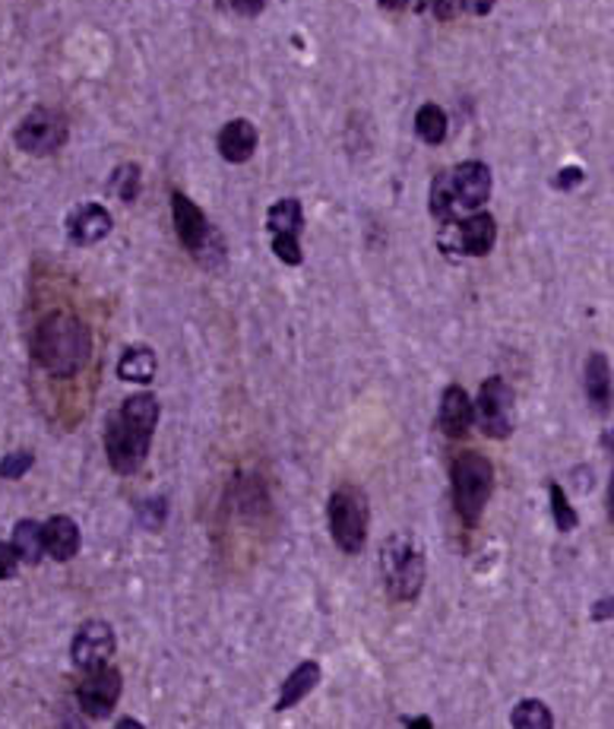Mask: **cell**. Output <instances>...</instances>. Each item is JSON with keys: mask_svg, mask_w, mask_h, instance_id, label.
<instances>
[{"mask_svg": "<svg viewBox=\"0 0 614 729\" xmlns=\"http://www.w3.org/2000/svg\"><path fill=\"white\" fill-rule=\"evenodd\" d=\"M406 729H434V724H431V717L419 714V717H406Z\"/></svg>", "mask_w": 614, "mask_h": 729, "instance_id": "obj_33", "label": "cell"}, {"mask_svg": "<svg viewBox=\"0 0 614 729\" xmlns=\"http://www.w3.org/2000/svg\"><path fill=\"white\" fill-rule=\"evenodd\" d=\"M93 356V333L67 311H55L38 321L33 333V359L55 378H73L83 371Z\"/></svg>", "mask_w": 614, "mask_h": 729, "instance_id": "obj_2", "label": "cell"}, {"mask_svg": "<svg viewBox=\"0 0 614 729\" xmlns=\"http://www.w3.org/2000/svg\"><path fill=\"white\" fill-rule=\"evenodd\" d=\"M510 724H514V729H554V717H551L545 701L522 697L510 714Z\"/></svg>", "mask_w": 614, "mask_h": 729, "instance_id": "obj_23", "label": "cell"}, {"mask_svg": "<svg viewBox=\"0 0 614 729\" xmlns=\"http://www.w3.org/2000/svg\"><path fill=\"white\" fill-rule=\"evenodd\" d=\"M497 0H459V7L469 13V16H487L494 10Z\"/></svg>", "mask_w": 614, "mask_h": 729, "instance_id": "obj_30", "label": "cell"}, {"mask_svg": "<svg viewBox=\"0 0 614 729\" xmlns=\"http://www.w3.org/2000/svg\"><path fill=\"white\" fill-rule=\"evenodd\" d=\"M475 422L485 431L487 438L504 441L514 431V391L504 378H487L479 387V399H475Z\"/></svg>", "mask_w": 614, "mask_h": 729, "instance_id": "obj_8", "label": "cell"}, {"mask_svg": "<svg viewBox=\"0 0 614 729\" xmlns=\"http://www.w3.org/2000/svg\"><path fill=\"white\" fill-rule=\"evenodd\" d=\"M609 517H612V524H614V473H612V479H609Z\"/></svg>", "mask_w": 614, "mask_h": 729, "instance_id": "obj_36", "label": "cell"}, {"mask_svg": "<svg viewBox=\"0 0 614 729\" xmlns=\"http://www.w3.org/2000/svg\"><path fill=\"white\" fill-rule=\"evenodd\" d=\"M140 188H143V171H140V166H136V163L118 166L115 178H111V191L124 200V203H133V200L140 198Z\"/></svg>", "mask_w": 614, "mask_h": 729, "instance_id": "obj_25", "label": "cell"}, {"mask_svg": "<svg viewBox=\"0 0 614 729\" xmlns=\"http://www.w3.org/2000/svg\"><path fill=\"white\" fill-rule=\"evenodd\" d=\"M447 181H450L453 206L456 210H469V213H479L491 198V168L479 159H466L459 166L447 171Z\"/></svg>", "mask_w": 614, "mask_h": 729, "instance_id": "obj_12", "label": "cell"}, {"mask_svg": "<svg viewBox=\"0 0 614 729\" xmlns=\"http://www.w3.org/2000/svg\"><path fill=\"white\" fill-rule=\"evenodd\" d=\"M326 524L333 542L346 552L358 555L368 542V527H371V504L368 495L358 486H339L329 501H326Z\"/></svg>", "mask_w": 614, "mask_h": 729, "instance_id": "obj_5", "label": "cell"}, {"mask_svg": "<svg viewBox=\"0 0 614 729\" xmlns=\"http://www.w3.org/2000/svg\"><path fill=\"white\" fill-rule=\"evenodd\" d=\"M115 229L111 213L101 203H80L70 216H67V235L73 244H98L101 238H108Z\"/></svg>", "mask_w": 614, "mask_h": 729, "instance_id": "obj_14", "label": "cell"}, {"mask_svg": "<svg viewBox=\"0 0 614 729\" xmlns=\"http://www.w3.org/2000/svg\"><path fill=\"white\" fill-rule=\"evenodd\" d=\"M20 555V562L38 564L45 555V527L35 521H20L13 527V542H10Z\"/></svg>", "mask_w": 614, "mask_h": 729, "instance_id": "obj_21", "label": "cell"}, {"mask_svg": "<svg viewBox=\"0 0 614 729\" xmlns=\"http://www.w3.org/2000/svg\"><path fill=\"white\" fill-rule=\"evenodd\" d=\"M428 7L434 10V16H437V20H453V16H456L459 0H428Z\"/></svg>", "mask_w": 614, "mask_h": 729, "instance_id": "obj_31", "label": "cell"}, {"mask_svg": "<svg viewBox=\"0 0 614 729\" xmlns=\"http://www.w3.org/2000/svg\"><path fill=\"white\" fill-rule=\"evenodd\" d=\"M115 629L101 619H89L83 622L76 634H73V644H70V660L76 669L83 672H93V669H101L108 666V660L115 657Z\"/></svg>", "mask_w": 614, "mask_h": 729, "instance_id": "obj_10", "label": "cell"}, {"mask_svg": "<svg viewBox=\"0 0 614 729\" xmlns=\"http://www.w3.org/2000/svg\"><path fill=\"white\" fill-rule=\"evenodd\" d=\"M159 426V399L153 394H133L105 426V454L115 473L133 476L149 457L153 431Z\"/></svg>", "mask_w": 614, "mask_h": 729, "instance_id": "obj_1", "label": "cell"}, {"mask_svg": "<svg viewBox=\"0 0 614 729\" xmlns=\"http://www.w3.org/2000/svg\"><path fill=\"white\" fill-rule=\"evenodd\" d=\"M475 422V403L469 399V394L459 387V384H450L444 394H441V409H437V426L447 438H466L469 429Z\"/></svg>", "mask_w": 614, "mask_h": 729, "instance_id": "obj_15", "label": "cell"}, {"mask_svg": "<svg viewBox=\"0 0 614 729\" xmlns=\"http://www.w3.org/2000/svg\"><path fill=\"white\" fill-rule=\"evenodd\" d=\"M453 507L462 524L475 527L485 514V504L494 492V466L479 451H462L450 464Z\"/></svg>", "mask_w": 614, "mask_h": 729, "instance_id": "obj_3", "label": "cell"}, {"mask_svg": "<svg viewBox=\"0 0 614 729\" xmlns=\"http://www.w3.org/2000/svg\"><path fill=\"white\" fill-rule=\"evenodd\" d=\"M121 701V672L111 666H101L86 672V679L76 689V704L86 717L101 720L115 710V704Z\"/></svg>", "mask_w": 614, "mask_h": 729, "instance_id": "obj_13", "label": "cell"}, {"mask_svg": "<svg viewBox=\"0 0 614 729\" xmlns=\"http://www.w3.org/2000/svg\"><path fill=\"white\" fill-rule=\"evenodd\" d=\"M321 685V666L314 664V660H304V664H298L289 672V679L282 682V689H279V697H276V710L282 714V710H291L294 704H301L304 697L311 695L314 689Z\"/></svg>", "mask_w": 614, "mask_h": 729, "instance_id": "obj_17", "label": "cell"}, {"mask_svg": "<svg viewBox=\"0 0 614 729\" xmlns=\"http://www.w3.org/2000/svg\"><path fill=\"white\" fill-rule=\"evenodd\" d=\"M381 571L389 599L412 602L424 587V552L409 533H393L381 549Z\"/></svg>", "mask_w": 614, "mask_h": 729, "instance_id": "obj_4", "label": "cell"}, {"mask_svg": "<svg viewBox=\"0 0 614 729\" xmlns=\"http://www.w3.org/2000/svg\"><path fill=\"white\" fill-rule=\"evenodd\" d=\"M384 10H406L409 7V0H377Z\"/></svg>", "mask_w": 614, "mask_h": 729, "instance_id": "obj_35", "label": "cell"}, {"mask_svg": "<svg viewBox=\"0 0 614 729\" xmlns=\"http://www.w3.org/2000/svg\"><path fill=\"white\" fill-rule=\"evenodd\" d=\"M67 118L55 108H33L13 131V140L29 156H55L67 143Z\"/></svg>", "mask_w": 614, "mask_h": 729, "instance_id": "obj_6", "label": "cell"}, {"mask_svg": "<svg viewBox=\"0 0 614 729\" xmlns=\"http://www.w3.org/2000/svg\"><path fill=\"white\" fill-rule=\"evenodd\" d=\"M16 567H20V555H16V549H13L10 542H3V539H0V581H10V577L16 574Z\"/></svg>", "mask_w": 614, "mask_h": 729, "instance_id": "obj_28", "label": "cell"}, {"mask_svg": "<svg viewBox=\"0 0 614 729\" xmlns=\"http://www.w3.org/2000/svg\"><path fill=\"white\" fill-rule=\"evenodd\" d=\"M266 229L273 235V254H276L282 264L298 266L304 261V251H301V232H304L301 200H276V203L266 210Z\"/></svg>", "mask_w": 614, "mask_h": 729, "instance_id": "obj_7", "label": "cell"}, {"mask_svg": "<svg viewBox=\"0 0 614 729\" xmlns=\"http://www.w3.org/2000/svg\"><path fill=\"white\" fill-rule=\"evenodd\" d=\"M257 128L248 121V118H234V121H228L226 128L219 131V156L231 163V166H244V163H251L254 159V153H257Z\"/></svg>", "mask_w": 614, "mask_h": 729, "instance_id": "obj_16", "label": "cell"}, {"mask_svg": "<svg viewBox=\"0 0 614 729\" xmlns=\"http://www.w3.org/2000/svg\"><path fill=\"white\" fill-rule=\"evenodd\" d=\"M228 7H231L238 16H257V13H263L266 0H228Z\"/></svg>", "mask_w": 614, "mask_h": 729, "instance_id": "obj_29", "label": "cell"}, {"mask_svg": "<svg viewBox=\"0 0 614 729\" xmlns=\"http://www.w3.org/2000/svg\"><path fill=\"white\" fill-rule=\"evenodd\" d=\"M80 542H83L80 539V527L64 514H58V517H51L45 524V552L55 562H70L80 552Z\"/></svg>", "mask_w": 614, "mask_h": 729, "instance_id": "obj_19", "label": "cell"}, {"mask_svg": "<svg viewBox=\"0 0 614 729\" xmlns=\"http://www.w3.org/2000/svg\"><path fill=\"white\" fill-rule=\"evenodd\" d=\"M35 457L29 451H13V454H7L3 461H0V476L3 479H23L29 469H33Z\"/></svg>", "mask_w": 614, "mask_h": 729, "instance_id": "obj_26", "label": "cell"}, {"mask_svg": "<svg viewBox=\"0 0 614 729\" xmlns=\"http://www.w3.org/2000/svg\"><path fill=\"white\" fill-rule=\"evenodd\" d=\"M447 131H450V121H447V111L441 105L428 101L416 111V133L428 146H441L447 140Z\"/></svg>", "mask_w": 614, "mask_h": 729, "instance_id": "obj_22", "label": "cell"}, {"mask_svg": "<svg viewBox=\"0 0 614 729\" xmlns=\"http://www.w3.org/2000/svg\"><path fill=\"white\" fill-rule=\"evenodd\" d=\"M115 729H146L140 720H133V717H121L118 724H115Z\"/></svg>", "mask_w": 614, "mask_h": 729, "instance_id": "obj_34", "label": "cell"}, {"mask_svg": "<svg viewBox=\"0 0 614 729\" xmlns=\"http://www.w3.org/2000/svg\"><path fill=\"white\" fill-rule=\"evenodd\" d=\"M582 181H586L582 168L567 166V168H561V171L554 175V181H551V184H554L557 191H574V188H580Z\"/></svg>", "mask_w": 614, "mask_h": 729, "instance_id": "obj_27", "label": "cell"}, {"mask_svg": "<svg viewBox=\"0 0 614 729\" xmlns=\"http://www.w3.org/2000/svg\"><path fill=\"white\" fill-rule=\"evenodd\" d=\"M609 616H614V599H602V602H595L592 619H595V622H602V619H609Z\"/></svg>", "mask_w": 614, "mask_h": 729, "instance_id": "obj_32", "label": "cell"}, {"mask_svg": "<svg viewBox=\"0 0 614 729\" xmlns=\"http://www.w3.org/2000/svg\"><path fill=\"white\" fill-rule=\"evenodd\" d=\"M494 241H497V223L491 213H472L466 219L444 226L441 232V248L450 254H466V258H485L491 254Z\"/></svg>", "mask_w": 614, "mask_h": 729, "instance_id": "obj_9", "label": "cell"}, {"mask_svg": "<svg viewBox=\"0 0 614 729\" xmlns=\"http://www.w3.org/2000/svg\"><path fill=\"white\" fill-rule=\"evenodd\" d=\"M156 352L149 346H130L118 362V378L130 384H149L156 378Z\"/></svg>", "mask_w": 614, "mask_h": 729, "instance_id": "obj_20", "label": "cell"}, {"mask_svg": "<svg viewBox=\"0 0 614 729\" xmlns=\"http://www.w3.org/2000/svg\"><path fill=\"white\" fill-rule=\"evenodd\" d=\"M605 447L612 451V457H614V429L609 431V434H605Z\"/></svg>", "mask_w": 614, "mask_h": 729, "instance_id": "obj_37", "label": "cell"}, {"mask_svg": "<svg viewBox=\"0 0 614 729\" xmlns=\"http://www.w3.org/2000/svg\"><path fill=\"white\" fill-rule=\"evenodd\" d=\"M549 498H551V517H554V527L561 533H570L577 530V524H580V517H577V511L570 507V501H567V492L557 486V482H551L549 486Z\"/></svg>", "mask_w": 614, "mask_h": 729, "instance_id": "obj_24", "label": "cell"}, {"mask_svg": "<svg viewBox=\"0 0 614 729\" xmlns=\"http://www.w3.org/2000/svg\"><path fill=\"white\" fill-rule=\"evenodd\" d=\"M586 397L595 406V413H609L612 409V364L605 359V352H592L586 359Z\"/></svg>", "mask_w": 614, "mask_h": 729, "instance_id": "obj_18", "label": "cell"}, {"mask_svg": "<svg viewBox=\"0 0 614 729\" xmlns=\"http://www.w3.org/2000/svg\"><path fill=\"white\" fill-rule=\"evenodd\" d=\"M171 219H174V235H178V241H181L194 258L206 261L209 238H216L213 226H209V219H206V213H203L188 194L171 191Z\"/></svg>", "mask_w": 614, "mask_h": 729, "instance_id": "obj_11", "label": "cell"}]
</instances>
